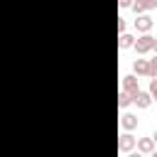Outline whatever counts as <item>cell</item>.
I'll list each match as a JSON object with an SVG mask.
<instances>
[{"mask_svg":"<svg viewBox=\"0 0 157 157\" xmlns=\"http://www.w3.org/2000/svg\"><path fill=\"white\" fill-rule=\"evenodd\" d=\"M152 44H155V37H152V34H140V37H135L132 49L137 52V56H145V54L152 52Z\"/></svg>","mask_w":157,"mask_h":157,"instance_id":"6da1fadb","label":"cell"},{"mask_svg":"<svg viewBox=\"0 0 157 157\" xmlns=\"http://www.w3.org/2000/svg\"><path fill=\"white\" fill-rule=\"evenodd\" d=\"M152 27H155V20H152L147 12L135 17V29H137L140 34H150V29H152Z\"/></svg>","mask_w":157,"mask_h":157,"instance_id":"7a4b0ae2","label":"cell"},{"mask_svg":"<svg viewBox=\"0 0 157 157\" xmlns=\"http://www.w3.org/2000/svg\"><path fill=\"white\" fill-rule=\"evenodd\" d=\"M135 142H137V137H132L130 132H123V135L118 137V152H123V155L132 152V150H135Z\"/></svg>","mask_w":157,"mask_h":157,"instance_id":"3957f363","label":"cell"},{"mask_svg":"<svg viewBox=\"0 0 157 157\" xmlns=\"http://www.w3.org/2000/svg\"><path fill=\"white\" fill-rule=\"evenodd\" d=\"M132 103H135L140 110H147V108L152 105V96H150L147 91H142V88H140L137 93H132Z\"/></svg>","mask_w":157,"mask_h":157,"instance_id":"277c9868","label":"cell"},{"mask_svg":"<svg viewBox=\"0 0 157 157\" xmlns=\"http://www.w3.org/2000/svg\"><path fill=\"white\" fill-rule=\"evenodd\" d=\"M135 152H140V155H152L155 152V140L152 137H137V142H135Z\"/></svg>","mask_w":157,"mask_h":157,"instance_id":"5b68a950","label":"cell"},{"mask_svg":"<svg viewBox=\"0 0 157 157\" xmlns=\"http://www.w3.org/2000/svg\"><path fill=\"white\" fill-rule=\"evenodd\" d=\"M155 5H157V0H132V12H135V17L137 15H145L147 10H155Z\"/></svg>","mask_w":157,"mask_h":157,"instance_id":"8992f818","label":"cell"},{"mask_svg":"<svg viewBox=\"0 0 157 157\" xmlns=\"http://www.w3.org/2000/svg\"><path fill=\"white\" fill-rule=\"evenodd\" d=\"M120 91H125V93H137L140 91V83H137V76L135 74H128V76H123V88Z\"/></svg>","mask_w":157,"mask_h":157,"instance_id":"52a82bcc","label":"cell"},{"mask_svg":"<svg viewBox=\"0 0 157 157\" xmlns=\"http://www.w3.org/2000/svg\"><path fill=\"white\" fill-rule=\"evenodd\" d=\"M132 74L150 78V61H147V59H135V61H132Z\"/></svg>","mask_w":157,"mask_h":157,"instance_id":"ba28073f","label":"cell"},{"mask_svg":"<svg viewBox=\"0 0 157 157\" xmlns=\"http://www.w3.org/2000/svg\"><path fill=\"white\" fill-rule=\"evenodd\" d=\"M120 128H123L125 132L135 130V128H137V115H132V113H123V115H120Z\"/></svg>","mask_w":157,"mask_h":157,"instance_id":"9c48e42d","label":"cell"},{"mask_svg":"<svg viewBox=\"0 0 157 157\" xmlns=\"http://www.w3.org/2000/svg\"><path fill=\"white\" fill-rule=\"evenodd\" d=\"M132 44H135V37L132 34H128V32L118 34V47L120 49H132Z\"/></svg>","mask_w":157,"mask_h":157,"instance_id":"30bf717a","label":"cell"},{"mask_svg":"<svg viewBox=\"0 0 157 157\" xmlns=\"http://www.w3.org/2000/svg\"><path fill=\"white\" fill-rule=\"evenodd\" d=\"M130 103H132V96L125 93V91H120V93H118V105H120V108H128Z\"/></svg>","mask_w":157,"mask_h":157,"instance_id":"8fae6325","label":"cell"},{"mask_svg":"<svg viewBox=\"0 0 157 157\" xmlns=\"http://www.w3.org/2000/svg\"><path fill=\"white\" fill-rule=\"evenodd\" d=\"M147 93L152 96V101H157V78H150V88H147Z\"/></svg>","mask_w":157,"mask_h":157,"instance_id":"7c38bea8","label":"cell"},{"mask_svg":"<svg viewBox=\"0 0 157 157\" xmlns=\"http://www.w3.org/2000/svg\"><path fill=\"white\" fill-rule=\"evenodd\" d=\"M147 61H150V78H157V56L147 59Z\"/></svg>","mask_w":157,"mask_h":157,"instance_id":"4fadbf2b","label":"cell"},{"mask_svg":"<svg viewBox=\"0 0 157 157\" xmlns=\"http://www.w3.org/2000/svg\"><path fill=\"white\" fill-rule=\"evenodd\" d=\"M123 32H125V20L118 17V34H123Z\"/></svg>","mask_w":157,"mask_h":157,"instance_id":"5bb4252c","label":"cell"},{"mask_svg":"<svg viewBox=\"0 0 157 157\" xmlns=\"http://www.w3.org/2000/svg\"><path fill=\"white\" fill-rule=\"evenodd\" d=\"M118 5H120V7H130V5H132V0H118Z\"/></svg>","mask_w":157,"mask_h":157,"instance_id":"9a60e30c","label":"cell"},{"mask_svg":"<svg viewBox=\"0 0 157 157\" xmlns=\"http://www.w3.org/2000/svg\"><path fill=\"white\" fill-rule=\"evenodd\" d=\"M128 157H145V155H140V152H135V150H132V152H128Z\"/></svg>","mask_w":157,"mask_h":157,"instance_id":"2e32d148","label":"cell"},{"mask_svg":"<svg viewBox=\"0 0 157 157\" xmlns=\"http://www.w3.org/2000/svg\"><path fill=\"white\" fill-rule=\"evenodd\" d=\"M152 52H155V56H157V37H155V44H152Z\"/></svg>","mask_w":157,"mask_h":157,"instance_id":"e0dca14e","label":"cell"},{"mask_svg":"<svg viewBox=\"0 0 157 157\" xmlns=\"http://www.w3.org/2000/svg\"><path fill=\"white\" fill-rule=\"evenodd\" d=\"M152 140H155V145H157V128H155V132H152Z\"/></svg>","mask_w":157,"mask_h":157,"instance_id":"ac0fdd59","label":"cell"},{"mask_svg":"<svg viewBox=\"0 0 157 157\" xmlns=\"http://www.w3.org/2000/svg\"><path fill=\"white\" fill-rule=\"evenodd\" d=\"M147 157H157V150H155V152H152V155H147Z\"/></svg>","mask_w":157,"mask_h":157,"instance_id":"d6986e66","label":"cell"},{"mask_svg":"<svg viewBox=\"0 0 157 157\" xmlns=\"http://www.w3.org/2000/svg\"><path fill=\"white\" fill-rule=\"evenodd\" d=\"M155 10H157V5H155Z\"/></svg>","mask_w":157,"mask_h":157,"instance_id":"ffe728a7","label":"cell"}]
</instances>
